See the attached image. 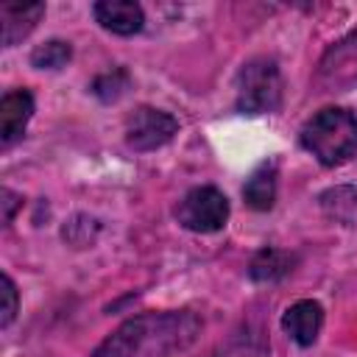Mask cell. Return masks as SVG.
<instances>
[{"mask_svg":"<svg viewBox=\"0 0 357 357\" xmlns=\"http://www.w3.org/2000/svg\"><path fill=\"white\" fill-rule=\"evenodd\" d=\"M201 332V318L190 310L145 312L120 324L92 357H167L187 349Z\"/></svg>","mask_w":357,"mask_h":357,"instance_id":"cell-1","label":"cell"},{"mask_svg":"<svg viewBox=\"0 0 357 357\" xmlns=\"http://www.w3.org/2000/svg\"><path fill=\"white\" fill-rule=\"evenodd\" d=\"M301 145L326 167L357 156V117L349 109H321L301 128Z\"/></svg>","mask_w":357,"mask_h":357,"instance_id":"cell-2","label":"cell"},{"mask_svg":"<svg viewBox=\"0 0 357 357\" xmlns=\"http://www.w3.org/2000/svg\"><path fill=\"white\" fill-rule=\"evenodd\" d=\"M282 100L279 67L271 59H251L237 75V109L245 114L273 112Z\"/></svg>","mask_w":357,"mask_h":357,"instance_id":"cell-3","label":"cell"},{"mask_svg":"<svg viewBox=\"0 0 357 357\" xmlns=\"http://www.w3.org/2000/svg\"><path fill=\"white\" fill-rule=\"evenodd\" d=\"M176 218L184 229L198 231V234H209V231H218L226 226L229 201L218 187H195L181 198Z\"/></svg>","mask_w":357,"mask_h":357,"instance_id":"cell-4","label":"cell"},{"mask_svg":"<svg viewBox=\"0 0 357 357\" xmlns=\"http://www.w3.org/2000/svg\"><path fill=\"white\" fill-rule=\"evenodd\" d=\"M178 131V123L173 114L151 109V106H139L128 114L126 120V142L134 151H153L162 148L165 142L173 139V134Z\"/></svg>","mask_w":357,"mask_h":357,"instance_id":"cell-5","label":"cell"},{"mask_svg":"<svg viewBox=\"0 0 357 357\" xmlns=\"http://www.w3.org/2000/svg\"><path fill=\"white\" fill-rule=\"evenodd\" d=\"M31 114H33V98L28 89H11L3 95V100H0V142H3V148L14 145L22 137Z\"/></svg>","mask_w":357,"mask_h":357,"instance_id":"cell-6","label":"cell"},{"mask_svg":"<svg viewBox=\"0 0 357 357\" xmlns=\"http://www.w3.org/2000/svg\"><path fill=\"white\" fill-rule=\"evenodd\" d=\"M324 324V310L312 298H301L290 304L282 315V329L298 343V346H312Z\"/></svg>","mask_w":357,"mask_h":357,"instance_id":"cell-7","label":"cell"},{"mask_svg":"<svg viewBox=\"0 0 357 357\" xmlns=\"http://www.w3.org/2000/svg\"><path fill=\"white\" fill-rule=\"evenodd\" d=\"M95 20L112 33L131 36V33L142 31L145 14H142L139 3H134V0H100V3H95Z\"/></svg>","mask_w":357,"mask_h":357,"instance_id":"cell-8","label":"cell"},{"mask_svg":"<svg viewBox=\"0 0 357 357\" xmlns=\"http://www.w3.org/2000/svg\"><path fill=\"white\" fill-rule=\"evenodd\" d=\"M45 14L42 3H3L0 6V22H3V45L11 47L22 36L33 31L39 17Z\"/></svg>","mask_w":357,"mask_h":357,"instance_id":"cell-9","label":"cell"},{"mask_svg":"<svg viewBox=\"0 0 357 357\" xmlns=\"http://www.w3.org/2000/svg\"><path fill=\"white\" fill-rule=\"evenodd\" d=\"M243 198L251 209H271L273 206V198H276V167L273 165H262L251 173V178L245 181L243 187Z\"/></svg>","mask_w":357,"mask_h":357,"instance_id":"cell-10","label":"cell"},{"mask_svg":"<svg viewBox=\"0 0 357 357\" xmlns=\"http://www.w3.org/2000/svg\"><path fill=\"white\" fill-rule=\"evenodd\" d=\"M293 265V257L287 251H279V248H262L254 259H251V279L254 282H276L282 279Z\"/></svg>","mask_w":357,"mask_h":357,"instance_id":"cell-11","label":"cell"},{"mask_svg":"<svg viewBox=\"0 0 357 357\" xmlns=\"http://www.w3.org/2000/svg\"><path fill=\"white\" fill-rule=\"evenodd\" d=\"M209 357H268V343L259 332H234L226 343H220Z\"/></svg>","mask_w":357,"mask_h":357,"instance_id":"cell-12","label":"cell"},{"mask_svg":"<svg viewBox=\"0 0 357 357\" xmlns=\"http://www.w3.org/2000/svg\"><path fill=\"white\" fill-rule=\"evenodd\" d=\"M70 56H73V50H70L67 42L50 39V42L39 45V47L31 53V64L39 67V70H59V67H64V64L70 61Z\"/></svg>","mask_w":357,"mask_h":357,"instance_id":"cell-13","label":"cell"},{"mask_svg":"<svg viewBox=\"0 0 357 357\" xmlns=\"http://www.w3.org/2000/svg\"><path fill=\"white\" fill-rule=\"evenodd\" d=\"M126 86H128V75H126V70H112V73L95 78L92 92H95L100 100H117V98L123 95Z\"/></svg>","mask_w":357,"mask_h":357,"instance_id":"cell-14","label":"cell"},{"mask_svg":"<svg viewBox=\"0 0 357 357\" xmlns=\"http://www.w3.org/2000/svg\"><path fill=\"white\" fill-rule=\"evenodd\" d=\"M0 293H3V315H0V324L3 326H8L11 321H14V315H17V287H14V282L8 279V276H3V282H0Z\"/></svg>","mask_w":357,"mask_h":357,"instance_id":"cell-15","label":"cell"},{"mask_svg":"<svg viewBox=\"0 0 357 357\" xmlns=\"http://www.w3.org/2000/svg\"><path fill=\"white\" fill-rule=\"evenodd\" d=\"M0 204H3V223H11V218H14V212H17V206H22V198L20 195H14L11 190H3L0 192Z\"/></svg>","mask_w":357,"mask_h":357,"instance_id":"cell-16","label":"cell"}]
</instances>
